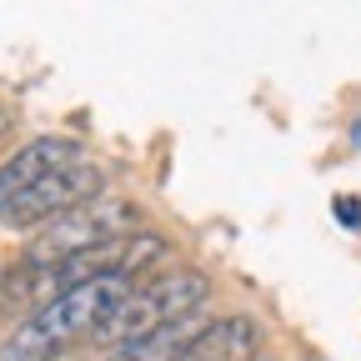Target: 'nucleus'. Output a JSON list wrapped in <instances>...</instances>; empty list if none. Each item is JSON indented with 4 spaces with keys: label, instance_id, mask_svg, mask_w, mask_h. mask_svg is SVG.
Instances as JSON below:
<instances>
[{
    "label": "nucleus",
    "instance_id": "nucleus-7",
    "mask_svg": "<svg viewBox=\"0 0 361 361\" xmlns=\"http://www.w3.org/2000/svg\"><path fill=\"white\" fill-rule=\"evenodd\" d=\"M331 211L341 216L346 231H361V201H356V196H336V201H331Z\"/></svg>",
    "mask_w": 361,
    "mask_h": 361
},
{
    "label": "nucleus",
    "instance_id": "nucleus-5",
    "mask_svg": "<svg viewBox=\"0 0 361 361\" xmlns=\"http://www.w3.org/2000/svg\"><path fill=\"white\" fill-rule=\"evenodd\" d=\"M75 161H80V146L66 141V135H40V141L20 146L6 166H0V206L16 201L20 191H30L35 180H45V176H56V171L75 166Z\"/></svg>",
    "mask_w": 361,
    "mask_h": 361
},
{
    "label": "nucleus",
    "instance_id": "nucleus-4",
    "mask_svg": "<svg viewBox=\"0 0 361 361\" xmlns=\"http://www.w3.org/2000/svg\"><path fill=\"white\" fill-rule=\"evenodd\" d=\"M96 191H101V171L85 166V161H75V166H66V171H56V176L35 180V186L20 191L16 201H6V206H0V221L30 226V221H45V216H66V211L85 206Z\"/></svg>",
    "mask_w": 361,
    "mask_h": 361
},
{
    "label": "nucleus",
    "instance_id": "nucleus-6",
    "mask_svg": "<svg viewBox=\"0 0 361 361\" xmlns=\"http://www.w3.org/2000/svg\"><path fill=\"white\" fill-rule=\"evenodd\" d=\"M256 351H261V326L251 316H221V322L201 326L176 361H256Z\"/></svg>",
    "mask_w": 361,
    "mask_h": 361
},
{
    "label": "nucleus",
    "instance_id": "nucleus-1",
    "mask_svg": "<svg viewBox=\"0 0 361 361\" xmlns=\"http://www.w3.org/2000/svg\"><path fill=\"white\" fill-rule=\"evenodd\" d=\"M126 296H130L126 276L80 281V286H66L56 296H45L25 322L0 341V361H56L80 336H96Z\"/></svg>",
    "mask_w": 361,
    "mask_h": 361
},
{
    "label": "nucleus",
    "instance_id": "nucleus-9",
    "mask_svg": "<svg viewBox=\"0 0 361 361\" xmlns=\"http://www.w3.org/2000/svg\"><path fill=\"white\" fill-rule=\"evenodd\" d=\"M0 130H6V111H0Z\"/></svg>",
    "mask_w": 361,
    "mask_h": 361
},
{
    "label": "nucleus",
    "instance_id": "nucleus-2",
    "mask_svg": "<svg viewBox=\"0 0 361 361\" xmlns=\"http://www.w3.org/2000/svg\"><path fill=\"white\" fill-rule=\"evenodd\" d=\"M211 301V281L201 276V271H171V276L141 286V291H130L116 311H111V322L96 331V341L106 346H126V341H141L171 322H186V316H196L201 306Z\"/></svg>",
    "mask_w": 361,
    "mask_h": 361
},
{
    "label": "nucleus",
    "instance_id": "nucleus-8",
    "mask_svg": "<svg viewBox=\"0 0 361 361\" xmlns=\"http://www.w3.org/2000/svg\"><path fill=\"white\" fill-rule=\"evenodd\" d=\"M351 135H356V146H361V121H356V130H351Z\"/></svg>",
    "mask_w": 361,
    "mask_h": 361
},
{
    "label": "nucleus",
    "instance_id": "nucleus-3",
    "mask_svg": "<svg viewBox=\"0 0 361 361\" xmlns=\"http://www.w3.org/2000/svg\"><path fill=\"white\" fill-rule=\"evenodd\" d=\"M130 221H135V211H130L126 201H90V206H75V211H66V216H56L51 226H45V236L25 251V266L45 271V266L75 256V251L121 241Z\"/></svg>",
    "mask_w": 361,
    "mask_h": 361
}]
</instances>
